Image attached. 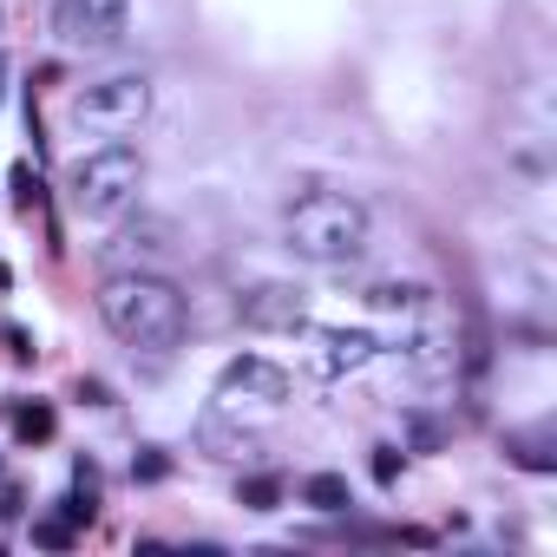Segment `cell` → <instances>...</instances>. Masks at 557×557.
Returning a JSON list of instances; mask_svg holds the SVG:
<instances>
[{
  "instance_id": "1",
  "label": "cell",
  "mask_w": 557,
  "mask_h": 557,
  "mask_svg": "<svg viewBox=\"0 0 557 557\" xmlns=\"http://www.w3.org/2000/svg\"><path fill=\"white\" fill-rule=\"evenodd\" d=\"M99 322L125 342V348H145V355H171L190 329V309L177 296L171 275H106L99 289Z\"/></svg>"
},
{
  "instance_id": "2",
  "label": "cell",
  "mask_w": 557,
  "mask_h": 557,
  "mask_svg": "<svg viewBox=\"0 0 557 557\" xmlns=\"http://www.w3.org/2000/svg\"><path fill=\"white\" fill-rule=\"evenodd\" d=\"M368 203L361 197H348V190H309V197H296L289 210H283V243L302 256V262H315V269H342V262H355L361 249H368Z\"/></svg>"
},
{
  "instance_id": "3",
  "label": "cell",
  "mask_w": 557,
  "mask_h": 557,
  "mask_svg": "<svg viewBox=\"0 0 557 557\" xmlns=\"http://www.w3.org/2000/svg\"><path fill=\"white\" fill-rule=\"evenodd\" d=\"M138 190H145V158L132 151V145H99L92 158H79L73 164V177H66V197H73V210L86 216V223H112V216H125L132 203H138Z\"/></svg>"
},
{
  "instance_id": "4",
  "label": "cell",
  "mask_w": 557,
  "mask_h": 557,
  "mask_svg": "<svg viewBox=\"0 0 557 557\" xmlns=\"http://www.w3.org/2000/svg\"><path fill=\"white\" fill-rule=\"evenodd\" d=\"M145 112H151V79L145 73H112V79H92V86L73 92L66 125L79 138H125V132L145 125Z\"/></svg>"
},
{
  "instance_id": "5",
  "label": "cell",
  "mask_w": 557,
  "mask_h": 557,
  "mask_svg": "<svg viewBox=\"0 0 557 557\" xmlns=\"http://www.w3.org/2000/svg\"><path fill=\"white\" fill-rule=\"evenodd\" d=\"M177 262V223L171 216H132L99 243L106 275H164Z\"/></svg>"
},
{
  "instance_id": "6",
  "label": "cell",
  "mask_w": 557,
  "mask_h": 557,
  "mask_svg": "<svg viewBox=\"0 0 557 557\" xmlns=\"http://www.w3.org/2000/svg\"><path fill=\"white\" fill-rule=\"evenodd\" d=\"M47 27L66 53H112L132 34V0H53Z\"/></svg>"
},
{
  "instance_id": "7",
  "label": "cell",
  "mask_w": 557,
  "mask_h": 557,
  "mask_svg": "<svg viewBox=\"0 0 557 557\" xmlns=\"http://www.w3.org/2000/svg\"><path fill=\"white\" fill-rule=\"evenodd\" d=\"M283 407L289 400V374L275 368V361H262V355H236V361H223V374H216V413H236V407Z\"/></svg>"
},
{
  "instance_id": "8",
  "label": "cell",
  "mask_w": 557,
  "mask_h": 557,
  "mask_svg": "<svg viewBox=\"0 0 557 557\" xmlns=\"http://www.w3.org/2000/svg\"><path fill=\"white\" fill-rule=\"evenodd\" d=\"M236 322L256 335H296L309 322V289L302 283H256L236 296Z\"/></svg>"
},
{
  "instance_id": "9",
  "label": "cell",
  "mask_w": 557,
  "mask_h": 557,
  "mask_svg": "<svg viewBox=\"0 0 557 557\" xmlns=\"http://www.w3.org/2000/svg\"><path fill=\"white\" fill-rule=\"evenodd\" d=\"M374 355H381V342H374L368 329H322L315 348H309V374L342 381V374H361Z\"/></svg>"
},
{
  "instance_id": "10",
  "label": "cell",
  "mask_w": 557,
  "mask_h": 557,
  "mask_svg": "<svg viewBox=\"0 0 557 557\" xmlns=\"http://www.w3.org/2000/svg\"><path fill=\"white\" fill-rule=\"evenodd\" d=\"M400 355H407V368H413L420 381H453V368H459V348H453L446 329H420Z\"/></svg>"
},
{
  "instance_id": "11",
  "label": "cell",
  "mask_w": 557,
  "mask_h": 557,
  "mask_svg": "<svg viewBox=\"0 0 557 557\" xmlns=\"http://www.w3.org/2000/svg\"><path fill=\"white\" fill-rule=\"evenodd\" d=\"M197 440H203L210 459H256V453H262V433H249V426H223L216 407L197 420Z\"/></svg>"
},
{
  "instance_id": "12",
  "label": "cell",
  "mask_w": 557,
  "mask_h": 557,
  "mask_svg": "<svg viewBox=\"0 0 557 557\" xmlns=\"http://www.w3.org/2000/svg\"><path fill=\"white\" fill-rule=\"evenodd\" d=\"M368 309L420 322V315H433V289H420V283H374V289H368Z\"/></svg>"
},
{
  "instance_id": "13",
  "label": "cell",
  "mask_w": 557,
  "mask_h": 557,
  "mask_svg": "<svg viewBox=\"0 0 557 557\" xmlns=\"http://www.w3.org/2000/svg\"><path fill=\"white\" fill-rule=\"evenodd\" d=\"M60 511H66L73 524H92V518H99V472H92V459L73 466V492L60 498Z\"/></svg>"
},
{
  "instance_id": "14",
  "label": "cell",
  "mask_w": 557,
  "mask_h": 557,
  "mask_svg": "<svg viewBox=\"0 0 557 557\" xmlns=\"http://www.w3.org/2000/svg\"><path fill=\"white\" fill-rule=\"evenodd\" d=\"M505 453H511L518 466H531V472H557V453H550V426H537V433H505Z\"/></svg>"
},
{
  "instance_id": "15",
  "label": "cell",
  "mask_w": 557,
  "mask_h": 557,
  "mask_svg": "<svg viewBox=\"0 0 557 557\" xmlns=\"http://www.w3.org/2000/svg\"><path fill=\"white\" fill-rule=\"evenodd\" d=\"M302 498H309L315 511H329V518L355 505V492H348V479H342V472H315V479H302Z\"/></svg>"
},
{
  "instance_id": "16",
  "label": "cell",
  "mask_w": 557,
  "mask_h": 557,
  "mask_svg": "<svg viewBox=\"0 0 557 557\" xmlns=\"http://www.w3.org/2000/svg\"><path fill=\"white\" fill-rule=\"evenodd\" d=\"M53 426H60V420H53V407H47V400H21V407H14V440H21V446L53 440Z\"/></svg>"
},
{
  "instance_id": "17",
  "label": "cell",
  "mask_w": 557,
  "mask_h": 557,
  "mask_svg": "<svg viewBox=\"0 0 557 557\" xmlns=\"http://www.w3.org/2000/svg\"><path fill=\"white\" fill-rule=\"evenodd\" d=\"M236 498H243L249 511H275V505H283V479H275V472H256V479L236 485Z\"/></svg>"
},
{
  "instance_id": "18",
  "label": "cell",
  "mask_w": 557,
  "mask_h": 557,
  "mask_svg": "<svg viewBox=\"0 0 557 557\" xmlns=\"http://www.w3.org/2000/svg\"><path fill=\"white\" fill-rule=\"evenodd\" d=\"M73 537H79V524L60 511V518H34V544L40 550H73Z\"/></svg>"
},
{
  "instance_id": "19",
  "label": "cell",
  "mask_w": 557,
  "mask_h": 557,
  "mask_svg": "<svg viewBox=\"0 0 557 557\" xmlns=\"http://www.w3.org/2000/svg\"><path fill=\"white\" fill-rule=\"evenodd\" d=\"M400 426H407V440H413V446H420V453H433V446H440V440H446V433H440V426H433V420H426V413H407V420H400Z\"/></svg>"
},
{
  "instance_id": "20",
  "label": "cell",
  "mask_w": 557,
  "mask_h": 557,
  "mask_svg": "<svg viewBox=\"0 0 557 557\" xmlns=\"http://www.w3.org/2000/svg\"><path fill=\"white\" fill-rule=\"evenodd\" d=\"M14 203H21V210H34V203H40V177H34L27 164L14 171Z\"/></svg>"
},
{
  "instance_id": "21",
  "label": "cell",
  "mask_w": 557,
  "mask_h": 557,
  "mask_svg": "<svg viewBox=\"0 0 557 557\" xmlns=\"http://www.w3.org/2000/svg\"><path fill=\"white\" fill-rule=\"evenodd\" d=\"M132 472H138V479H164V472H171V459H164V453H138V459H132Z\"/></svg>"
},
{
  "instance_id": "22",
  "label": "cell",
  "mask_w": 557,
  "mask_h": 557,
  "mask_svg": "<svg viewBox=\"0 0 557 557\" xmlns=\"http://www.w3.org/2000/svg\"><path fill=\"white\" fill-rule=\"evenodd\" d=\"M394 472H400V459H394V453H374V479L394 485Z\"/></svg>"
},
{
  "instance_id": "23",
  "label": "cell",
  "mask_w": 557,
  "mask_h": 557,
  "mask_svg": "<svg viewBox=\"0 0 557 557\" xmlns=\"http://www.w3.org/2000/svg\"><path fill=\"white\" fill-rule=\"evenodd\" d=\"M8 283H14V269H8V262H0V289H8Z\"/></svg>"
},
{
  "instance_id": "24",
  "label": "cell",
  "mask_w": 557,
  "mask_h": 557,
  "mask_svg": "<svg viewBox=\"0 0 557 557\" xmlns=\"http://www.w3.org/2000/svg\"><path fill=\"white\" fill-rule=\"evenodd\" d=\"M0 79H8V60H0Z\"/></svg>"
},
{
  "instance_id": "25",
  "label": "cell",
  "mask_w": 557,
  "mask_h": 557,
  "mask_svg": "<svg viewBox=\"0 0 557 557\" xmlns=\"http://www.w3.org/2000/svg\"><path fill=\"white\" fill-rule=\"evenodd\" d=\"M0 413H8V407H0Z\"/></svg>"
}]
</instances>
